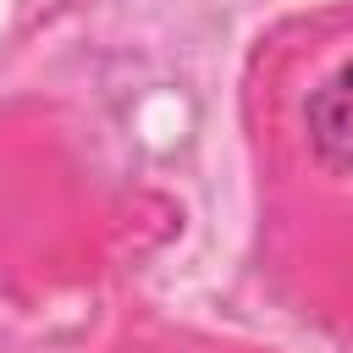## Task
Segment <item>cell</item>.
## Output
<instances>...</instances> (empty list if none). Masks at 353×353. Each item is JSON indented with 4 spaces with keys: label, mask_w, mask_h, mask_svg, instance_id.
Wrapping results in <instances>:
<instances>
[{
    "label": "cell",
    "mask_w": 353,
    "mask_h": 353,
    "mask_svg": "<svg viewBox=\"0 0 353 353\" xmlns=\"http://www.w3.org/2000/svg\"><path fill=\"white\" fill-rule=\"evenodd\" d=\"M309 143L331 171H353V61L309 94Z\"/></svg>",
    "instance_id": "1"
}]
</instances>
